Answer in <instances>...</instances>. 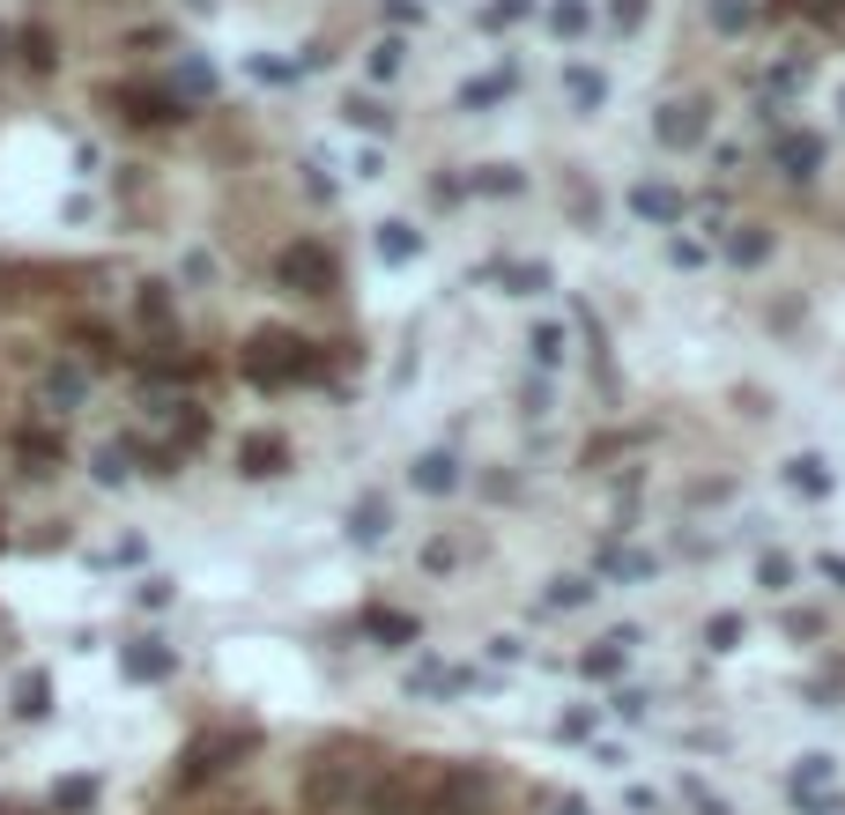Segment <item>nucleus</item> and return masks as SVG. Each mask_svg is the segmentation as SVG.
<instances>
[{"instance_id":"24","label":"nucleus","mask_w":845,"mask_h":815,"mask_svg":"<svg viewBox=\"0 0 845 815\" xmlns=\"http://www.w3.org/2000/svg\"><path fill=\"white\" fill-rule=\"evenodd\" d=\"M15 452L30 460V474H52V460H60V438H52V430H23V438H15Z\"/></svg>"},{"instance_id":"3","label":"nucleus","mask_w":845,"mask_h":815,"mask_svg":"<svg viewBox=\"0 0 845 815\" xmlns=\"http://www.w3.org/2000/svg\"><path fill=\"white\" fill-rule=\"evenodd\" d=\"M653 134H660V148H697L705 134H712V104H705V97H675V104H660Z\"/></svg>"},{"instance_id":"51","label":"nucleus","mask_w":845,"mask_h":815,"mask_svg":"<svg viewBox=\"0 0 845 815\" xmlns=\"http://www.w3.org/2000/svg\"><path fill=\"white\" fill-rule=\"evenodd\" d=\"M556 815H594V808H586V801H564V808H556Z\"/></svg>"},{"instance_id":"14","label":"nucleus","mask_w":845,"mask_h":815,"mask_svg":"<svg viewBox=\"0 0 845 815\" xmlns=\"http://www.w3.org/2000/svg\"><path fill=\"white\" fill-rule=\"evenodd\" d=\"M468 682H474L468 667H446V660H422L416 675H408V690H416V697H460Z\"/></svg>"},{"instance_id":"5","label":"nucleus","mask_w":845,"mask_h":815,"mask_svg":"<svg viewBox=\"0 0 845 815\" xmlns=\"http://www.w3.org/2000/svg\"><path fill=\"white\" fill-rule=\"evenodd\" d=\"M630 645H638V630L623 623V630H608V638H594L586 652H578V675H594V682H608V675H623V660H630Z\"/></svg>"},{"instance_id":"1","label":"nucleus","mask_w":845,"mask_h":815,"mask_svg":"<svg viewBox=\"0 0 845 815\" xmlns=\"http://www.w3.org/2000/svg\"><path fill=\"white\" fill-rule=\"evenodd\" d=\"M246 378L252 386H298V378H320V348L298 342L290 326H260L246 342Z\"/></svg>"},{"instance_id":"30","label":"nucleus","mask_w":845,"mask_h":815,"mask_svg":"<svg viewBox=\"0 0 845 815\" xmlns=\"http://www.w3.org/2000/svg\"><path fill=\"white\" fill-rule=\"evenodd\" d=\"M520 186H526L520 164H482V171H474V194H520Z\"/></svg>"},{"instance_id":"22","label":"nucleus","mask_w":845,"mask_h":815,"mask_svg":"<svg viewBox=\"0 0 845 815\" xmlns=\"http://www.w3.org/2000/svg\"><path fill=\"white\" fill-rule=\"evenodd\" d=\"M126 112H134V119H156V126H164V119H186V112H178V97H164V90H126Z\"/></svg>"},{"instance_id":"21","label":"nucleus","mask_w":845,"mask_h":815,"mask_svg":"<svg viewBox=\"0 0 845 815\" xmlns=\"http://www.w3.org/2000/svg\"><path fill=\"white\" fill-rule=\"evenodd\" d=\"M564 97H572L578 112H601V104H608V82H601L594 67H564Z\"/></svg>"},{"instance_id":"36","label":"nucleus","mask_w":845,"mask_h":815,"mask_svg":"<svg viewBox=\"0 0 845 815\" xmlns=\"http://www.w3.org/2000/svg\"><path fill=\"white\" fill-rule=\"evenodd\" d=\"M208 90H216V67H208V60H186V67H178V97H208Z\"/></svg>"},{"instance_id":"47","label":"nucleus","mask_w":845,"mask_h":815,"mask_svg":"<svg viewBox=\"0 0 845 815\" xmlns=\"http://www.w3.org/2000/svg\"><path fill=\"white\" fill-rule=\"evenodd\" d=\"M23 52H30V67H52V38L45 30H23Z\"/></svg>"},{"instance_id":"33","label":"nucleus","mask_w":845,"mask_h":815,"mask_svg":"<svg viewBox=\"0 0 845 815\" xmlns=\"http://www.w3.org/2000/svg\"><path fill=\"white\" fill-rule=\"evenodd\" d=\"M542 600L549 608H586V600H594V578H549Z\"/></svg>"},{"instance_id":"28","label":"nucleus","mask_w":845,"mask_h":815,"mask_svg":"<svg viewBox=\"0 0 845 815\" xmlns=\"http://www.w3.org/2000/svg\"><path fill=\"white\" fill-rule=\"evenodd\" d=\"M342 112H348V126H364V134H394V112H386L378 97H348Z\"/></svg>"},{"instance_id":"15","label":"nucleus","mask_w":845,"mask_h":815,"mask_svg":"<svg viewBox=\"0 0 845 815\" xmlns=\"http://www.w3.org/2000/svg\"><path fill=\"white\" fill-rule=\"evenodd\" d=\"M386 526H394V512H386V490H364L356 504H348V534H356V542H378Z\"/></svg>"},{"instance_id":"4","label":"nucleus","mask_w":845,"mask_h":815,"mask_svg":"<svg viewBox=\"0 0 845 815\" xmlns=\"http://www.w3.org/2000/svg\"><path fill=\"white\" fill-rule=\"evenodd\" d=\"M779 171L794 178V186H809V178L823 171V134H809V126H786V134H779Z\"/></svg>"},{"instance_id":"34","label":"nucleus","mask_w":845,"mask_h":815,"mask_svg":"<svg viewBox=\"0 0 845 815\" xmlns=\"http://www.w3.org/2000/svg\"><path fill=\"white\" fill-rule=\"evenodd\" d=\"M534 15V0H482V30H512Z\"/></svg>"},{"instance_id":"16","label":"nucleus","mask_w":845,"mask_h":815,"mask_svg":"<svg viewBox=\"0 0 845 815\" xmlns=\"http://www.w3.org/2000/svg\"><path fill=\"white\" fill-rule=\"evenodd\" d=\"M408 482H416L422 497H446V490H460V460H452V452H422Z\"/></svg>"},{"instance_id":"46","label":"nucleus","mask_w":845,"mask_h":815,"mask_svg":"<svg viewBox=\"0 0 845 815\" xmlns=\"http://www.w3.org/2000/svg\"><path fill=\"white\" fill-rule=\"evenodd\" d=\"M794 808H801V815H845V801H838V793H801Z\"/></svg>"},{"instance_id":"12","label":"nucleus","mask_w":845,"mask_h":815,"mask_svg":"<svg viewBox=\"0 0 845 815\" xmlns=\"http://www.w3.org/2000/svg\"><path fill=\"white\" fill-rule=\"evenodd\" d=\"M372 252L386 260V268H408V260L422 252V230H416V222H378V230H372Z\"/></svg>"},{"instance_id":"48","label":"nucleus","mask_w":845,"mask_h":815,"mask_svg":"<svg viewBox=\"0 0 845 815\" xmlns=\"http://www.w3.org/2000/svg\"><path fill=\"white\" fill-rule=\"evenodd\" d=\"M252 74H260V82H290L298 67H290V60H268V52H260V60H252Z\"/></svg>"},{"instance_id":"52","label":"nucleus","mask_w":845,"mask_h":815,"mask_svg":"<svg viewBox=\"0 0 845 815\" xmlns=\"http://www.w3.org/2000/svg\"><path fill=\"white\" fill-rule=\"evenodd\" d=\"M838 112H845V97H838Z\"/></svg>"},{"instance_id":"38","label":"nucleus","mask_w":845,"mask_h":815,"mask_svg":"<svg viewBox=\"0 0 845 815\" xmlns=\"http://www.w3.org/2000/svg\"><path fill=\"white\" fill-rule=\"evenodd\" d=\"M646 15H653V0H608V23L616 30H646Z\"/></svg>"},{"instance_id":"19","label":"nucleus","mask_w":845,"mask_h":815,"mask_svg":"<svg viewBox=\"0 0 845 815\" xmlns=\"http://www.w3.org/2000/svg\"><path fill=\"white\" fill-rule=\"evenodd\" d=\"M601 578H623V586H638V578H653V556L646 548H608V556H601Z\"/></svg>"},{"instance_id":"17","label":"nucleus","mask_w":845,"mask_h":815,"mask_svg":"<svg viewBox=\"0 0 845 815\" xmlns=\"http://www.w3.org/2000/svg\"><path fill=\"white\" fill-rule=\"evenodd\" d=\"M498 282H504V296H542L549 290V268H542V260H504Z\"/></svg>"},{"instance_id":"42","label":"nucleus","mask_w":845,"mask_h":815,"mask_svg":"<svg viewBox=\"0 0 845 815\" xmlns=\"http://www.w3.org/2000/svg\"><path fill=\"white\" fill-rule=\"evenodd\" d=\"M594 727H601V719L586 712V704H578V712H564V719H556V734H564V741H594Z\"/></svg>"},{"instance_id":"32","label":"nucleus","mask_w":845,"mask_h":815,"mask_svg":"<svg viewBox=\"0 0 845 815\" xmlns=\"http://www.w3.org/2000/svg\"><path fill=\"white\" fill-rule=\"evenodd\" d=\"M126 460H134L126 445H97V460H90V468H97V482H104V490H119L126 474H134V468H126Z\"/></svg>"},{"instance_id":"20","label":"nucleus","mask_w":845,"mask_h":815,"mask_svg":"<svg viewBox=\"0 0 845 815\" xmlns=\"http://www.w3.org/2000/svg\"><path fill=\"white\" fill-rule=\"evenodd\" d=\"M526 348H534V364H542V370H556L564 356H572V334H564L556 320H542L534 334H526Z\"/></svg>"},{"instance_id":"23","label":"nucleus","mask_w":845,"mask_h":815,"mask_svg":"<svg viewBox=\"0 0 845 815\" xmlns=\"http://www.w3.org/2000/svg\"><path fill=\"white\" fill-rule=\"evenodd\" d=\"M705 645H712V652H742V645H749V623L734 616V608H720V616L705 623Z\"/></svg>"},{"instance_id":"6","label":"nucleus","mask_w":845,"mask_h":815,"mask_svg":"<svg viewBox=\"0 0 845 815\" xmlns=\"http://www.w3.org/2000/svg\"><path fill=\"white\" fill-rule=\"evenodd\" d=\"M119 667H126V682H164V675L178 667V652L164 638H142V645H126V652H119Z\"/></svg>"},{"instance_id":"31","label":"nucleus","mask_w":845,"mask_h":815,"mask_svg":"<svg viewBox=\"0 0 845 815\" xmlns=\"http://www.w3.org/2000/svg\"><path fill=\"white\" fill-rule=\"evenodd\" d=\"M705 15H712V30H720V38H734V30H749V15H757V8H749V0H705Z\"/></svg>"},{"instance_id":"37","label":"nucleus","mask_w":845,"mask_h":815,"mask_svg":"<svg viewBox=\"0 0 845 815\" xmlns=\"http://www.w3.org/2000/svg\"><path fill=\"white\" fill-rule=\"evenodd\" d=\"M304 793H312V801H342V793H348V771L320 764V771H312V786H304Z\"/></svg>"},{"instance_id":"49","label":"nucleus","mask_w":845,"mask_h":815,"mask_svg":"<svg viewBox=\"0 0 845 815\" xmlns=\"http://www.w3.org/2000/svg\"><path fill=\"white\" fill-rule=\"evenodd\" d=\"M809 15H816V23H831V30H838V38H845V0H816Z\"/></svg>"},{"instance_id":"2","label":"nucleus","mask_w":845,"mask_h":815,"mask_svg":"<svg viewBox=\"0 0 845 815\" xmlns=\"http://www.w3.org/2000/svg\"><path fill=\"white\" fill-rule=\"evenodd\" d=\"M274 282L298 290V296H326L334 290V252H326L320 238H298V245L274 252Z\"/></svg>"},{"instance_id":"35","label":"nucleus","mask_w":845,"mask_h":815,"mask_svg":"<svg viewBox=\"0 0 845 815\" xmlns=\"http://www.w3.org/2000/svg\"><path fill=\"white\" fill-rule=\"evenodd\" d=\"M400 60H408V45H400V38H378L372 45V82H394Z\"/></svg>"},{"instance_id":"8","label":"nucleus","mask_w":845,"mask_h":815,"mask_svg":"<svg viewBox=\"0 0 845 815\" xmlns=\"http://www.w3.org/2000/svg\"><path fill=\"white\" fill-rule=\"evenodd\" d=\"M630 208H638L646 222H675V230H682V216H690V200L675 194V186H660V178H646V186H630Z\"/></svg>"},{"instance_id":"26","label":"nucleus","mask_w":845,"mask_h":815,"mask_svg":"<svg viewBox=\"0 0 845 815\" xmlns=\"http://www.w3.org/2000/svg\"><path fill=\"white\" fill-rule=\"evenodd\" d=\"M52 808H60V815L97 808V779H60V786H52Z\"/></svg>"},{"instance_id":"45","label":"nucleus","mask_w":845,"mask_h":815,"mask_svg":"<svg viewBox=\"0 0 845 815\" xmlns=\"http://www.w3.org/2000/svg\"><path fill=\"white\" fill-rule=\"evenodd\" d=\"M134 600H142V608H171V578H142Z\"/></svg>"},{"instance_id":"7","label":"nucleus","mask_w":845,"mask_h":815,"mask_svg":"<svg viewBox=\"0 0 845 815\" xmlns=\"http://www.w3.org/2000/svg\"><path fill=\"white\" fill-rule=\"evenodd\" d=\"M82 400H90V370L82 364H52L45 370V408L52 416H75Z\"/></svg>"},{"instance_id":"44","label":"nucleus","mask_w":845,"mask_h":815,"mask_svg":"<svg viewBox=\"0 0 845 815\" xmlns=\"http://www.w3.org/2000/svg\"><path fill=\"white\" fill-rule=\"evenodd\" d=\"M142 320H149V326H171V296L156 290V282L142 290Z\"/></svg>"},{"instance_id":"13","label":"nucleus","mask_w":845,"mask_h":815,"mask_svg":"<svg viewBox=\"0 0 845 815\" xmlns=\"http://www.w3.org/2000/svg\"><path fill=\"white\" fill-rule=\"evenodd\" d=\"M512 82H520V67H512V60H504L498 74H474L468 90H460V112H490V104H504V97H512Z\"/></svg>"},{"instance_id":"29","label":"nucleus","mask_w":845,"mask_h":815,"mask_svg":"<svg viewBox=\"0 0 845 815\" xmlns=\"http://www.w3.org/2000/svg\"><path fill=\"white\" fill-rule=\"evenodd\" d=\"M586 23H594V8H586V0H549V30H556V38H578Z\"/></svg>"},{"instance_id":"25","label":"nucleus","mask_w":845,"mask_h":815,"mask_svg":"<svg viewBox=\"0 0 845 815\" xmlns=\"http://www.w3.org/2000/svg\"><path fill=\"white\" fill-rule=\"evenodd\" d=\"M15 712H23V719H45L52 712V675H23V682H15Z\"/></svg>"},{"instance_id":"39","label":"nucleus","mask_w":845,"mask_h":815,"mask_svg":"<svg viewBox=\"0 0 845 815\" xmlns=\"http://www.w3.org/2000/svg\"><path fill=\"white\" fill-rule=\"evenodd\" d=\"M372 630H378V638H394V645H408V638H416V616H394V608H378Z\"/></svg>"},{"instance_id":"11","label":"nucleus","mask_w":845,"mask_h":815,"mask_svg":"<svg viewBox=\"0 0 845 815\" xmlns=\"http://www.w3.org/2000/svg\"><path fill=\"white\" fill-rule=\"evenodd\" d=\"M771 252H779V238H771L764 222H734V230H727V260H734V268H764Z\"/></svg>"},{"instance_id":"50","label":"nucleus","mask_w":845,"mask_h":815,"mask_svg":"<svg viewBox=\"0 0 845 815\" xmlns=\"http://www.w3.org/2000/svg\"><path fill=\"white\" fill-rule=\"evenodd\" d=\"M816 571H823V578H831V586L845 593V556H816Z\"/></svg>"},{"instance_id":"27","label":"nucleus","mask_w":845,"mask_h":815,"mask_svg":"<svg viewBox=\"0 0 845 815\" xmlns=\"http://www.w3.org/2000/svg\"><path fill=\"white\" fill-rule=\"evenodd\" d=\"M757 586H764V593H794V556L764 548V556H757Z\"/></svg>"},{"instance_id":"43","label":"nucleus","mask_w":845,"mask_h":815,"mask_svg":"<svg viewBox=\"0 0 845 815\" xmlns=\"http://www.w3.org/2000/svg\"><path fill=\"white\" fill-rule=\"evenodd\" d=\"M668 260H675V268H705V260H712V252L697 245V238H668Z\"/></svg>"},{"instance_id":"40","label":"nucleus","mask_w":845,"mask_h":815,"mask_svg":"<svg viewBox=\"0 0 845 815\" xmlns=\"http://www.w3.org/2000/svg\"><path fill=\"white\" fill-rule=\"evenodd\" d=\"M608 712H616V719H630V727H638V719L653 712V697H646V690H616V697H608Z\"/></svg>"},{"instance_id":"10","label":"nucleus","mask_w":845,"mask_h":815,"mask_svg":"<svg viewBox=\"0 0 845 815\" xmlns=\"http://www.w3.org/2000/svg\"><path fill=\"white\" fill-rule=\"evenodd\" d=\"M786 490H794V497H831V490H838V474H831L823 452H794V460H786Z\"/></svg>"},{"instance_id":"9","label":"nucleus","mask_w":845,"mask_h":815,"mask_svg":"<svg viewBox=\"0 0 845 815\" xmlns=\"http://www.w3.org/2000/svg\"><path fill=\"white\" fill-rule=\"evenodd\" d=\"M238 474H252V482L290 474V445H282V438H246V445H238Z\"/></svg>"},{"instance_id":"18","label":"nucleus","mask_w":845,"mask_h":815,"mask_svg":"<svg viewBox=\"0 0 845 815\" xmlns=\"http://www.w3.org/2000/svg\"><path fill=\"white\" fill-rule=\"evenodd\" d=\"M831 779H838V764H831V756H801L794 771H786V793H831Z\"/></svg>"},{"instance_id":"41","label":"nucleus","mask_w":845,"mask_h":815,"mask_svg":"<svg viewBox=\"0 0 845 815\" xmlns=\"http://www.w3.org/2000/svg\"><path fill=\"white\" fill-rule=\"evenodd\" d=\"M682 801H690L697 815H727V801H720L712 786H705V779H682Z\"/></svg>"}]
</instances>
